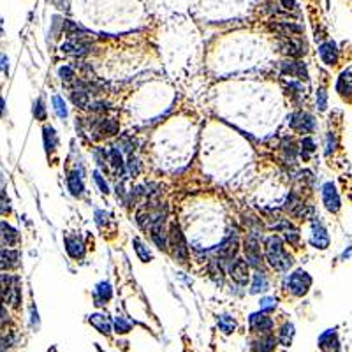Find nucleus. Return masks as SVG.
I'll return each instance as SVG.
<instances>
[{"label":"nucleus","mask_w":352,"mask_h":352,"mask_svg":"<svg viewBox=\"0 0 352 352\" xmlns=\"http://www.w3.org/2000/svg\"><path fill=\"white\" fill-rule=\"evenodd\" d=\"M131 328H132L131 320H127L125 317H116V319H114V330H116V333H120V335L129 333Z\"/></svg>","instance_id":"obj_33"},{"label":"nucleus","mask_w":352,"mask_h":352,"mask_svg":"<svg viewBox=\"0 0 352 352\" xmlns=\"http://www.w3.org/2000/svg\"><path fill=\"white\" fill-rule=\"evenodd\" d=\"M88 46L85 41L79 37L78 41L76 39H71V41H67V43H64L62 44V51L64 53H67V55H76V56H81V55H85V53L88 51Z\"/></svg>","instance_id":"obj_12"},{"label":"nucleus","mask_w":352,"mask_h":352,"mask_svg":"<svg viewBox=\"0 0 352 352\" xmlns=\"http://www.w3.org/2000/svg\"><path fill=\"white\" fill-rule=\"evenodd\" d=\"M154 224H152V240L160 250H166L167 248V234L166 229H164V217H157V219H152Z\"/></svg>","instance_id":"obj_7"},{"label":"nucleus","mask_w":352,"mask_h":352,"mask_svg":"<svg viewBox=\"0 0 352 352\" xmlns=\"http://www.w3.org/2000/svg\"><path fill=\"white\" fill-rule=\"evenodd\" d=\"M231 277H232V280L238 282V284H247V280H248V262L238 259V261L232 264V268H231Z\"/></svg>","instance_id":"obj_16"},{"label":"nucleus","mask_w":352,"mask_h":352,"mask_svg":"<svg viewBox=\"0 0 352 352\" xmlns=\"http://www.w3.org/2000/svg\"><path fill=\"white\" fill-rule=\"evenodd\" d=\"M18 240H20L18 232L14 231L9 224H6V222H0V243L6 245V247H11V245H16Z\"/></svg>","instance_id":"obj_17"},{"label":"nucleus","mask_w":352,"mask_h":352,"mask_svg":"<svg viewBox=\"0 0 352 352\" xmlns=\"http://www.w3.org/2000/svg\"><path fill=\"white\" fill-rule=\"evenodd\" d=\"M58 74H60V78H62L64 81H72V79H74V71H72L71 67H62L58 71Z\"/></svg>","instance_id":"obj_39"},{"label":"nucleus","mask_w":352,"mask_h":352,"mask_svg":"<svg viewBox=\"0 0 352 352\" xmlns=\"http://www.w3.org/2000/svg\"><path fill=\"white\" fill-rule=\"evenodd\" d=\"M287 285H289V290L294 296H305V294L308 292L310 285H312V277H310L307 271L298 270L289 277Z\"/></svg>","instance_id":"obj_3"},{"label":"nucleus","mask_w":352,"mask_h":352,"mask_svg":"<svg viewBox=\"0 0 352 352\" xmlns=\"http://www.w3.org/2000/svg\"><path fill=\"white\" fill-rule=\"evenodd\" d=\"M245 257H247L248 266L254 268H261L262 264V257H261V247H259V242L252 236L245 242Z\"/></svg>","instance_id":"obj_4"},{"label":"nucleus","mask_w":352,"mask_h":352,"mask_svg":"<svg viewBox=\"0 0 352 352\" xmlns=\"http://www.w3.org/2000/svg\"><path fill=\"white\" fill-rule=\"evenodd\" d=\"M310 242H312V245L315 248L324 250V248L330 245V234H328L326 229H324L322 225L317 224V225H313V232H312V238H310Z\"/></svg>","instance_id":"obj_13"},{"label":"nucleus","mask_w":352,"mask_h":352,"mask_svg":"<svg viewBox=\"0 0 352 352\" xmlns=\"http://www.w3.org/2000/svg\"><path fill=\"white\" fill-rule=\"evenodd\" d=\"M66 248H67V254L71 255L72 259H81L83 255H85V247H83L81 240H79L78 236H67Z\"/></svg>","instance_id":"obj_15"},{"label":"nucleus","mask_w":352,"mask_h":352,"mask_svg":"<svg viewBox=\"0 0 352 352\" xmlns=\"http://www.w3.org/2000/svg\"><path fill=\"white\" fill-rule=\"evenodd\" d=\"M4 343H6V342H2V340H0V352H4V350H6V347H7V345H4Z\"/></svg>","instance_id":"obj_50"},{"label":"nucleus","mask_w":352,"mask_h":352,"mask_svg":"<svg viewBox=\"0 0 352 352\" xmlns=\"http://www.w3.org/2000/svg\"><path fill=\"white\" fill-rule=\"evenodd\" d=\"M90 324L95 328L99 333H102V335H109L111 333V322L108 320V317L102 315V313H94V315H90Z\"/></svg>","instance_id":"obj_18"},{"label":"nucleus","mask_w":352,"mask_h":352,"mask_svg":"<svg viewBox=\"0 0 352 352\" xmlns=\"http://www.w3.org/2000/svg\"><path fill=\"white\" fill-rule=\"evenodd\" d=\"M34 114H36V118H39V120H44V118H46L43 99H37V102L34 104Z\"/></svg>","instance_id":"obj_37"},{"label":"nucleus","mask_w":352,"mask_h":352,"mask_svg":"<svg viewBox=\"0 0 352 352\" xmlns=\"http://www.w3.org/2000/svg\"><path fill=\"white\" fill-rule=\"evenodd\" d=\"M264 290H268V280H266V277H264L262 273L254 275V284H252L250 292L252 294H257V292H264Z\"/></svg>","instance_id":"obj_29"},{"label":"nucleus","mask_w":352,"mask_h":352,"mask_svg":"<svg viewBox=\"0 0 352 352\" xmlns=\"http://www.w3.org/2000/svg\"><path fill=\"white\" fill-rule=\"evenodd\" d=\"M290 127H292L294 131L310 134L315 129V122H313V118L310 116L308 113H296L290 116Z\"/></svg>","instance_id":"obj_6"},{"label":"nucleus","mask_w":352,"mask_h":352,"mask_svg":"<svg viewBox=\"0 0 352 352\" xmlns=\"http://www.w3.org/2000/svg\"><path fill=\"white\" fill-rule=\"evenodd\" d=\"M285 240H287V242H289L290 245H296L298 242H300V234H298V231H289V229H287Z\"/></svg>","instance_id":"obj_40"},{"label":"nucleus","mask_w":352,"mask_h":352,"mask_svg":"<svg viewBox=\"0 0 352 352\" xmlns=\"http://www.w3.org/2000/svg\"><path fill=\"white\" fill-rule=\"evenodd\" d=\"M67 187H69V190H71L72 196H76V197L81 196L83 189H85L81 178H79V174H76V173H71L67 176Z\"/></svg>","instance_id":"obj_25"},{"label":"nucleus","mask_w":352,"mask_h":352,"mask_svg":"<svg viewBox=\"0 0 352 352\" xmlns=\"http://www.w3.org/2000/svg\"><path fill=\"white\" fill-rule=\"evenodd\" d=\"M9 212V199L6 197V194H0V213Z\"/></svg>","instance_id":"obj_43"},{"label":"nucleus","mask_w":352,"mask_h":352,"mask_svg":"<svg viewBox=\"0 0 352 352\" xmlns=\"http://www.w3.org/2000/svg\"><path fill=\"white\" fill-rule=\"evenodd\" d=\"M53 109H55V113L58 114L60 118H66L67 116L66 102H64V99L60 97V95H55V97H53Z\"/></svg>","instance_id":"obj_34"},{"label":"nucleus","mask_w":352,"mask_h":352,"mask_svg":"<svg viewBox=\"0 0 352 352\" xmlns=\"http://www.w3.org/2000/svg\"><path fill=\"white\" fill-rule=\"evenodd\" d=\"M277 347V340L273 338L271 335H264L261 336V340H257V342L254 343V350H259V352H271Z\"/></svg>","instance_id":"obj_23"},{"label":"nucleus","mask_w":352,"mask_h":352,"mask_svg":"<svg viewBox=\"0 0 352 352\" xmlns=\"http://www.w3.org/2000/svg\"><path fill=\"white\" fill-rule=\"evenodd\" d=\"M271 328H273V320L268 315H264V313H252L250 315V330L254 333L266 335Z\"/></svg>","instance_id":"obj_9"},{"label":"nucleus","mask_w":352,"mask_h":352,"mask_svg":"<svg viewBox=\"0 0 352 352\" xmlns=\"http://www.w3.org/2000/svg\"><path fill=\"white\" fill-rule=\"evenodd\" d=\"M319 55H320V58H322V62L326 64V66H335L336 60H338V49H336L335 43L328 41V43L320 44Z\"/></svg>","instance_id":"obj_10"},{"label":"nucleus","mask_w":352,"mask_h":352,"mask_svg":"<svg viewBox=\"0 0 352 352\" xmlns=\"http://www.w3.org/2000/svg\"><path fill=\"white\" fill-rule=\"evenodd\" d=\"M282 48H284L285 55L292 56V58H298V56H301V55H305V53H307V49H303V44H301L300 41H296V39H289V43H285Z\"/></svg>","instance_id":"obj_22"},{"label":"nucleus","mask_w":352,"mask_h":352,"mask_svg":"<svg viewBox=\"0 0 352 352\" xmlns=\"http://www.w3.org/2000/svg\"><path fill=\"white\" fill-rule=\"evenodd\" d=\"M266 259L275 270L285 271L292 266V257L285 252L284 245H282L280 238L277 236H271L266 242Z\"/></svg>","instance_id":"obj_1"},{"label":"nucleus","mask_w":352,"mask_h":352,"mask_svg":"<svg viewBox=\"0 0 352 352\" xmlns=\"http://www.w3.org/2000/svg\"><path fill=\"white\" fill-rule=\"evenodd\" d=\"M44 146L48 152H53L56 146V134L51 127H44Z\"/></svg>","instance_id":"obj_31"},{"label":"nucleus","mask_w":352,"mask_h":352,"mask_svg":"<svg viewBox=\"0 0 352 352\" xmlns=\"http://www.w3.org/2000/svg\"><path fill=\"white\" fill-rule=\"evenodd\" d=\"M292 336H294V326L292 324H285V326L282 328L280 335H278V340H280L282 345L289 347L290 342H292Z\"/></svg>","instance_id":"obj_30"},{"label":"nucleus","mask_w":352,"mask_h":352,"mask_svg":"<svg viewBox=\"0 0 352 352\" xmlns=\"http://www.w3.org/2000/svg\"><path fill=\"white\" fill-rule=\"evenodd\" d=\"M317 106H319V109H326V92L324 90H319L317 92Z\"/></svg>","instance_id":"obj_41"},{"label":"nucleus","mask_w":352,"mask_h":352,"mask_svg":"<svg viewBox=\"0 0 352 352\" xmlns=\"http://www.w3.org/2000/svg\"><path fill=\"white\" fill-rule=\"evenodd\" d=\"M129 171H131L132 176H136L139 173V162H137V159H134V157H131V160H129Z\"/></svg>","instance_id":"obj_42"},{"label":"nucleus","mask_w":352,"mask_h":352,"mask_svg":"<svg viewBox=\"0 0 352 352\" xmlns=\"http://www.w3.org/2000/svg\"><path fill=\"white\" fill-rule=\"evenodd\" d=\"M219 328H220V331L224 333V335H229V333L234 331L236 320L232 319L231 315H220L219 317Z\"/></svg>","instance_id":"obj_28"},{"label":"nucleus","mask_w":352,"mask_h":352,"mask_svg":"<svg viewBox=\"0 0 352 352\" xmlns=\"http://www.w3.org/2000/svg\"><path fill=\"white\" fill-rule=\"evenodd\" d=\"M238 252V240L229 238L227 242H224L219 247V255L222 259H232Z\"/></svg>","instance_id":"obj_20"},{"label":"nucleus","mask_w":352,"mask_h":352,"mask_svg":"<svg viewBox=\"0 0 352 352\" xmlns=\"http://www.w3.org/2000/svg\"><path fill=\"white\" fill-rule=\"evenodd\" d=\"M336 90L342 95L352 94V72L350 71L342 72V76L338 78V83H336Z\"/></svg>","instance_id":"obj_26"},{"label":"nucleus","mask_w":352,"mask_h":352,"mask_svg":"<svg viewBox=\"0 0 352 352\" xmlns=\"http://www.w3.org/2000/svg\"><path fill=\"white\" fill-rule=\"evenodd\" d=\"M320 349L324 352H340V345H338V338H336L335 330H328L322 336L319 338Z\"/></svg>","instance_id":"obj_14"},{"label":"nucleus","mask_w":352,"mask_h":352,"mask_svg":"<svg viewBox=\"0 0 352 352\" xmlns=\"http://www.w3.org/2000/svg\"><path fill=\"white\" fill-rule=\"evenodd\" d=\"M20 264V254L16 250H0V270H13Z\"/></svg>","instance_id":"obj_11"},{"label":"nucleus","mask_w":352,"mask_h":352,"mask_svg":"<svg viewBox=\"0 0 352 352\" xmlns=\"http://www.w3.org/2000/svg\"><path fill=\"white\" fill-rule=\"evenodd\" d=\"M2 113H4V99L0 97V114H2Z\"/></svg>","instance_id":"obj_49"},{"label":"nucleus","mask_w":352,"mask_h":352,"mask_svg":"<svg viewBox=\"0 0 352 352\" xmlns=\"http://www.w3.org/2000/svg\"><path fill=\"white\" fill-rule=\"evenodd\" d=\"M282 72L290 76V78L303 79V81L308 79L307 66L303 62H300V60H285V62H282Z\"/></svg>","instance_id":"obj_5"},{"label":"nucleus","mask_w":352,"mask_h":352,"mask_svg":"<svg viewBox=\"0 0 352 352\" xmlns=\"http://www.w3.org/2000/svg\"><path fill=\"white\" fill-rule=\"evenodd\" d=\"M111 296H113L111 285L108 284V282H101V284L97 285V289H95V300H97V305H102V303H106V301H109Z\"/></svg>","instance_id":"obj_24"},{"label":"nucleus","mask_w":352,"mask_h":352,"mask_svg":"<svg viewBox=\"0 0 352 352\" xmlns=\"http://www.w3.org/2000/svg\"><path fill=\"white\" fill-rule=\"evenodd\" d=\"M94 180H95V183L99 185V189H101L102 194H108V192H109L108 183H106L104 180H102V176H101V173H99V171H95V173H94Z\"/></svg>","instance_id":"obj_38"},{"label":"nucleus","mask_w":352,"mask_h":352,"mask_svg":"<svg viewBox=\"0 0 352 352\" xmlns=\"http://www.w3.org/2000/svg\"><path fill=\"white\" fill-rule=\"evenodd\" d=\"M322 199H324V204H326V208L330 210V212L336 213L340 210V197L333 183H326V185L322 187Z\"/></svg>","instance_id":"obj_8"},{"label":"nucleus","mask_w":352,"mask_h":352,"mask_svg":"<svg viewBox=\"0 0 352 352\" xmlns=\"http://www.w3.org/2000/svg\"><path fill=\"white\" fill-rule=\"evenodd\" d=\"M301 146H303V150L308 152V154H312V152L315 150V144H313V141L310 139V137H305L303 143H301Z\"/></svg>","instance_id":"obj_44"},{"label":"nucleus","mask_w":352,"mask_h":352,"mask_svg":"<svg viewBox=\"0 0 352 352\" xmlns=\"http://www.w3.org/2000/svg\"><path fill=\"white\" fill-rule=\"evenodd\" d=\"M109 160H111V164H113V167L116 171H124V160H122V154H120V150H111V154H109Z\"/></svg>","instance_id":"obj_35"},{"label":"nucleus","mask_w":352,"mask_h":352,"mask_svg":"<svg viewBox=\"0 0 352 352\" xmlns=\"http://www.w3.org/2000/svg\"><path fill=\"white\" fill-rule=\"evenodd\" d=\"M282 4H284V7H287V9H294L296 7V0H282Z\"/></svg>","instance_id":"obj_48"},{"label":"nucleus","mask_w":352,"mask_h":352,"mask_svg":"<svg viewBox=\"0 0 352 352\" xmlns=\"http://www.w3.org/2000/svg\"><path fill=\"white\" fill-rule=\"evenodd\" d=\"M275 30H277L280 36H285V37H292L296 36V34H301L303 32V28H301L300 25H294V23H277V25L273 26Z\"/></svg>","instance_id":"obj_21"},{"label":"nucleus","mask_w":352,"mask_h":352,"mask_svg":"<svg viewBox=\"0 0 352 352\" xmlns=\"http://www.w3.org/2000/svg\"><path fill=\"white\" fill-rule=\"evenodd\" d=\"M335 146H336V141H335V136L330 132L328 134V143H326V154H330V152L335 150Z\"/></svg>","instance_id":"obj_45"},{"label":"nucleus","mask_w":352,"mask_h":352,"mask_svg":"<svg viewBox=\"0 0 352 352\" xmlns=\"http://www.w3.org/2000/svg\"><path fill=\"white\" fill-rule=\"evenodd\" d=\"M134 245V248H136V252H137V255H139V259L143 262H148L152 259V254H150V250H148V247H144V243H141L139 240H134L132 242Z\"/></svg>","instance_id":"obj_32"},{"label":"nucleus","mask_w":352,"mask_h":352,"mask_svg":"<svg viewBox=\"0 0 352 352\" xmlns=\"http://www.w3.org/2000/svg\"><path fill=\"white\" fill-rule=\"evenodd\" d=\"M118 129H120L118 127V122L113 120V118H108V120H101L97 131L102 136H114V134H118Z\"/></svg>","instance_id":"obj_27"},{"label":"nucleus","mask_w":352,"mask_h":352,"mask_svg":"<svg viewBox=\"0 0 352 352\" xmlns=\"http://www.w3.org/2000/svg\"><path fill=\"white\" fill-rule=\"evenodd\" d=\"M72 102H74L78 108H86L88 106V90L85 83H79L78 86L72 90Z\"/></svg>","instance_id":"obj_19"},{"label":"nucleus","mask_w":352,"mask_h":352,"mask_svg":"<svg viewBox=\"0 0 352 352\" xmlns=\"http://www.w3.org/2000/svg\"><path fill=\"white\" fill-rule=\"evenodd\" d=\"M49 2L58 7V9H67V0H49Z\"/></svg>","instance_id":"obj_46"},{"label":"nucleus","mask_w":352,"mask_h":352,"mask_svg":"<svg viewBox=\"0 0 352 352\" xmlns=\"http://www.w3.org/2000/svg\"><path fill=\"white\" fill-rule=\"evenodd\" d=\"M167 243L173 247V255L178 262H187V257H189V250H187V243L185 238H183L182 231H180L178 224H171L169 229V236H167Z\"/></svg>","instance_id":"obj_2"},{"label":"nucleus","mask_w":352,"mask_h":352,"mask_svg":"<svg viewBox=\"0 0 352 352\" xmlns=\"http://www.w3.org/2000/svg\"><path fill=\"white\" fill-rule=\"evenodd\" d=\"M259 305H261L262 312H273V310L277 308V301H275L273 298H262V300L259 301Z\"/></svg>","instance_id":"obj_36"},{"label":"nucleus","mask_w":352,"mask_h":352,"mask_svg":"<svg viewBox=\"0 0 352 352\" xmlns=\"http://www.w3.org/2000/svg\"><path fill=\"white\" fill-rule=\"evenodd\" d=\"M7 58H6V55H2V53H0V69H2L4 72H7Z\"/></svg>","instance_id":"obj_47"}]
</instances>
